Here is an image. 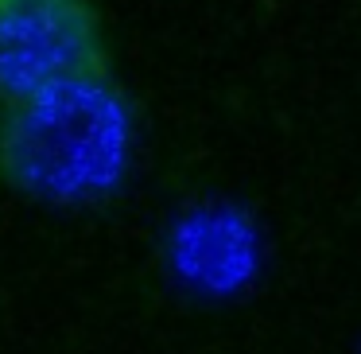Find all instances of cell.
Segmentation results:
<instances>
[{
	"mask_svg": "<svg viewBox=\"0 0 361 354\" xmlns=\"http://www.w3.org/2000/svg\"><path fill=\"white\" fill-rule=\"evenodd\" d=\"M140 113L109 71L0 102V191L51 211H97L125 191Z\"/></svg>",
	"mask_w": 361,
	"mask_h": 354,
	"instance_id": "1",
	"label": "cell"
},
{
	"mask_svg": "<svg viewBox=\"0 0 361 354\" xmlns=\"http://www.w3.org/2000/svg\"><path fill=\"white\" fill-rule=\"evenodd\" d=\"M109 66V35L94 0H0V102Z\"/></svg>",
	"mask_w": 361,
	"mask_h": 354,
	"instance_id": "2",
	"label": "cell"
},
{
	"mask_svg": "<svg viewBox=\"0 0 361 354\" xmlns=\"http://www.w3.org/2000/svg\"><path fill=\"white\" fill-rule=\"evenodd\" d=\"M195 234L183 245V265L210 284H229L233 276H241V269L249 265V245L241 242L229 222H195Z\"/></svg>",
	"mask_w": 361,
	"mask_h": 354,
	"instance_id": "3",
	"label": "cell"
}]
</instances>
